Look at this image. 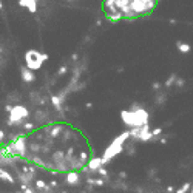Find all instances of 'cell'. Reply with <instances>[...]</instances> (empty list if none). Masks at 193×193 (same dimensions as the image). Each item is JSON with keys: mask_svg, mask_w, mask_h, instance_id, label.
<instances>
[{"mask_svg": "<svg viewBox=\"0 0 193 193\" xmlns=\"http://www.w3.org/2000/svg\"><path fill=\"white\" fill-rule=\"evenodd\" d=\"M48 59V54L45 53H39L36 49H30L26 54H25V60H26V67L30 70H39L42 67V62H45Z\"/></svg>", "mask_w": 193, "mask_h": 193, "instance_id": "obj_1", "label": "cell"}, {"mask_svg": "<svg viewBox=\"0 0 193 193\" xmlns=\"http://www.w3.org/2000/svg\"><path fill=\"white\" fill-rule=\"evenodd\" d=\"M130 138V133L128 131H125L124 134H120L117 139H116L115 142L108 147V150H107V153H105V156L102 158V165H105V164H108V161L113 158V156H116L117 153H120L122 152V142L124 141H127Z\"/></svg>", "mask_w": 193, "mask_h": 193, "instance_id": "obj_2", "label": "cell"}, {"mask_svg": "<svg viewBox=\"0 0 193 193\" xmlns=\"http://www.w3.org/2000/svg\"><path fill=\"white\" fill-rule=\"evenodd\" d=\"M28 115H30V113H28V110H26L25 107H22V105H16V107H12L11 111H9L8 125L12 127V125H16V124L23 122V120L28 117Z\"/></svg>", "mask_w": 193, "mask_h": 193, "instance_id": "obj_3", "label": "cell"}, {"mask_svg": "<svg viewBox=\"0 0 193 193\" xmlns=\"http://www.w3.org/2000/svg\"><path fill=\"white\" fill-rule=\"evenodd\" d=\"M20 73H22V80H23V82H33V80L36 79L33 70H30L28 67H22V68H20Z\"/></svg>", "mask_w": 193, "mask_h": 193, "instance_id": "obj_4", "label": "cell"}, {"mask_svg": "<svg viewBox=\"0 0 193 193\" xmlns=\"http://www.w3.org/2000/svg\"><path fill=\"white\" fill-rule=\"evenodd\" d=\"M36 3H37V2H34V0H20V2H19V5L28 8L30 12H36V9H37V5H36Z\"/></svg>", "mask_w": 193, "mask_h": 193, "instance_id": "obj_5", "label": "cell"}, {"mask_svg": "<svg viewBox=\"0 0 193 193\" xmlns=\"http://www.w3.org/2000/svg\"><path fill=\"white\" fill-rule=\"evenodd\" d=\"M101 165H102V158H94V159H91V161L88 162V170L96 172Z\"/></svg>", "mask_w": 193, "mask_h": 193, "instance_id": "obj_6", "label": "cell"}, {"mask_svg": "<svg viewBox=\"0 0 193 193\" xmlns=\"http://www.w3.org/2000/svg\"><path fill=\"white\" fill-rule=\"evenodd\" d=\"M51 104L60 111L62 110V104H64V96H53L51 97Z\"/></svg>", "mask_w": 193, "mask_h": 193, "instance_id": "obj_7", "label": "cell"}, {"mask_svg": "<svg viewBox=\"0 0 193 193\" xmlns=\"http://www.w3.org/2000/svg\"><path fill=\"white\" fill-rule=\"evenodd\" d=\"M176 46H178V49H179V53H182V54H189L190 53V45L189 43H182V42H176Z\"/></svg>", "mask_w": 193, "mask_h": 193, "instance_id": "obj_8", "label": "cell"}, {"mask_svg": "<svg viewBox=\"0 0 193 193\" xmlns=\"http://www.w3.org/2000/svg\"><path fill=\"white\" fill-rule=\"evenodd\" d=\"M67 182L71 184V186L77 184V182H79V175H77V173H73V172L68 173V175H67Z\"/></svg>", "mask_w": 193, "mask_h": 193, "instance_id": "obj_9", "label": "cell"}, {"mask_svg": "<svg viewBox=\"0 0 193 193\" xmlns=\"http://www.w3.org/2000/svg\"><path fill=\"white\" fill-rule=\"evenodd\" d=\"M0 178H2V179H5V181H8V182H14V178H12L8 172L2 170V168H0Z\"/></svg>", "mask_w": 193, "mask_h": 193, "instance_id": "obj_10", "label": "cell"}, {"mask_svg": "<svg viewBox=\"0 0 193 193\" xmlns=\"http://www.w3.org/2000/svg\"><path fill=\"white\" fill-rule=\"evenodd\" d=\"M36 187H37V190H45V192L49 190V186H46L42 179H37V181H36Z\"/></svg>", "mask_w": 193, "mask_h": 193, "instance_id": "obj_11", "label": "cell"}, {"mask_svg": "<svg viewBox=\"0 0 193 193\" xmlns=\"http://www.w3.org/2000/svg\"><path fill=\"white\" fill-rule=\"evenodd\" d=\"M175 80H176V74H172V76L167 79V82L164 83V87H165V88H170V87L175 83Z\"/></svg>", "mask_w": 193, "mask_h": 193, "instance_id": "obj_12", "label": "cell"}, {"mask_svg": "<svg viewBox=\"0 0 193 193\" xmlns=\"http://www.w3.org/2000/svg\"><path fill=\"white\" fill-rule=\"evenodd\" d=\"M96 172H97V173H99L101 176H104V178H108V172H107V170H105V168H104L102 165H101V167H99V168H97Z\"/></svg>", "mask_w": 193, "mask_h": 193, "instance_id": "obj_13", "label": "cell"}, {"mask_svg": "<svg viewBox=\"0 0 193 193\" xmlns=\"http://www.w3.org/2000/svg\"><path fill=\"white\" fill-rule=\"evenodd\" d=\"M60 131H62V125H57V127H54V128L51 130V136H57Z\"/></svg>", "mask_w": 193, "mask_h": 193, "instance_id": "obj_14", "label": "cell"}, {"mask_svg": "<svg viewBox=\"0 0 193 193\" xmlns=\"http://www.w3.org/2000/svg\"><path fill=\"white\" fill-rule=\"evenodd\" d=\"M23 128H25L26 131H31V130L34 128V124H33V122H23Z\"/></svg>", "mask_w": 193, "mask_h": 193, "instance_id": "obj_15", "label": "cell"}, {"mask_svg": "<svg viewBox=\"0 0 193 193\" xmlns=\"http://www.w3.org/2000/svg\"><path fill=\"white\" fill-rule=\"evenodd\" d=\"M67 71H68V68L64 65V67H60V68H59V71H57V76H64Z\"/></svg>", "mask_w": 193, "mask_h": 193, "instance_id": "obj_16", "label": "cell"}, {"mask_svg": "<svg viewBox=\"0 0 193 193\" xmlns=\"http://www.w3.org/2000/svg\"><path fill=\"white\" fill-rule=\"evenodd\" d=\"M164 101H165V94H162V96L159 94V96L156 97V104H159V105H161V104H164Z\"/></svg>", "mask_w": 193, "mask_h": 193, "instance_id": "obj_17", "label": "cell"}, {"mask_svg": "<svg viewBox=\"0 0 193 193\" xmlns=\"http://www.w3.org/2000/svg\"><path fill=\"white\" fill-rule=\"evenodd\" d=\"M161 133H162V128H161V127H158V128H154L153 131H152V136H159V134H161Z\"/></svg>", "mask_w": 193, "mask_h": 193, "instance_id": "obj_18", "label": "cell"}, {"mask_svg": "<svg viewBox=\"0 0 193 193\" xmlns=\"http://www.w3.org/2000/svg\"><path fill=\"white\" fill-rule=\"evenodd\" d=\"M189 187H190V184H184V186H182V189H178L176 192H178V193H182V192H186V190H189Z\"/></svg>", "mask_w": 193, "mask_h": 193, "instance_id": "obj_19", "label": "cell"}, {"mask_svg": "<svg viewBox=\"0 0 193 193\" xmlns=\"http://www.w3.org/2000/svg\"><path fill=\"white\" fill-rule=\"evenodd\" d=\"M161 87H162V83H161V82H154L153 85H152V88H153L154 91H158V90H159Z\"/></svg>", "mask_w": 193, "mask_h": 193, "instance_id": "obj_20", "label": "cell"}, {"mask_svg": "<svg viewBox=\"0 0 193 193\" xmlns=\"http://www.w3.org/2000/svg\"><path fill=\"white\" fill-rule=\"evenodd\" d=\"M104 184H105L104 179H101V178H99V179H94V186H101V187H102Z\"/></svg>", "mask_w": 193, "mask_h": 193, "instance_id": "obj_21", "label": "cell"}, {"mask_svg": "<svg viewBox=\"0 0 193 193\" xmlns=\"http://www.w3.org/2000/svg\"><path fill=\"white\" fill-rule=\"evenodd\" d=\"M175 82H176V85H178L179 88H181V87H184V80H182V79H178V77H176V80H175Z\"/></svg>", "mask_w": 193, "mask_h": 193, "instance_id": "obj_22", "label": "cell"}, {"mask_svg": "<svg viewBox=\"0 0 193 193\" xmlns=\"http://www.w3.org/2000/svg\"><path fill=\"white\" fill-rule=\"evenodd\" d=\"M120 17H122V16H120V14H117V16H115V17H113V16H110V17H108V19H110V20H111V22H116V20H119V19H120Z\"/></svg>", "mask_w": 193, "mask_h": 193, "instance_id": "obj_23", "label": "cell"}, {"mask_svg": "<svg viewBox=\"0 0 193 193\" xmlns=\"http://www.w3.org/2000/svg\"><path fill=\"white\" fill-rule=\"evenodd\" d=\"M11 108H12V105H9V104H8V105L5 107V111H6V113H9V111H11Z\"/></svg>", "mask_w": 193, "mask_h": 193, "instance_id": "obj_24", "label": "cell"}, {"mask_svg": "<svg viewBox=\"0 0 193 193\" xmlns=\"http://www.w3.org/2000/svg\"><path fill=\"white\" fill-rule=\"evenodd\" d=\"M119 178H122V179L127 178V173H125V172H120V173H119Z\"/></svg>", "mask_w": 193, "mask_h": 193, "instance_id": "obj_25", "label": "cell"}, {"mask_svg": "<svg viewBox=\"0 0 193 193\" xmlns=\"http://www.w3.org/2000/svg\"><path fill=\"white\" fill-rule=\"evenodd\" d=\"M56 186H57V182H56V181H51V182H49V187H51V189H53V187H56Z\"/></svg>", "mask_w": 193, "mask_h": 193, "instance_id": "obj_26", "label": "cell"}, {"mask_svg": "<svg viewBox=\"0 0 193 193\" xmlns=\"http://www.w3.org/2000/svg\"><path fill=\"white\" fill-rule=\"evenodd\" d=\"M71 59H73V60H77V59H79V54H73Z\"/></svg>", "mask_w": 193, "mask_h": 193, "instance_id": "obj_27", "label": "cell"}, {"mask_svg": "<svg viewBox=\"0 0 193 193\" xmlns=\"http://www.w3.org/2000/svg\"><path fill=\"white\" fill-rule=\"evenodd\" d=\"M85 107H87V108H91V107H93V102H87V105H85Z\"/></svg>", "mask_w": 193, "mask_h": 193, "instance_id": "obj_28", "label": "cell"}, {"mask_svg": "<svg viewBox=\"0 0 193 193\" xmlns=\"http://www.w3.org/2000/svg\"><path fill=\"white\" fill-rule=\"evenodd\" d=\"M159 142H161V144H167V139H164V138H161V139H159Z\"/></svg>", "mask_w": 193, "mask_h": 193, "instance_id": "obj_29", "label": "cell"}, {"mask_svg": "<svg viewBox=\"0 0 193 193\" xmlns=\"http://www.w3.org/2000/svg\"><path fill=\"white\" fill-rule=\"evenodd\" d=\"M0 9H3V3H2V0H0Z\"/></svg>", "mask_w": 193, "mask_h": 193, "instance_id": "obj_30", "label": "cell"}, {"mask_svg": "<svg viewBox=\"0 0 193 193\" xmlns=\"http://www.w3.org/2000/svg\"><path fill=\"white\" fill-rule=\"evenodd\" d=\"M34 2H37V0H34Z\"/></svg>", "mask_w": 193, "mask_h": 193, "instance_id": "obj_31", "label": "cell"}]
</instances>
